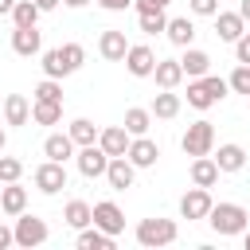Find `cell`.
I'll list each match as a JSON object with an SVG mask.
<instances>
[{"mask_svg":"<svg viewBox=\"0 0 250 250\" xmlns=\"http://www.w3.org/2000/svg\"><path fill=\"white\" fill-rule=\"evenodd\" d=\"M230 94V86H227V78H219V74H203V78H188V105L191 109H211V105H219L223 98Z\"/></svg>","mask_w":250,"mask_h":250,"instance_id":"6da1fadb","label":"cell"},{"mask_svg":"<svg viewBox=\"0 0 250 250\" xmlns=\"http://www.w3.org/2000/svg\"><path fill=\"white\" fill-rule=\"evenodd\" d=\"M207 223L215 227V234L230 238V234H242V230L250 227V211H246L242 203H211Z\"/></svg>","mask_w":250,"mask_h":250,"instance_id":"7a4b0ae2","label":"cell"},{"mask_svg":"<svg viewBox=\"0 0 250 250\" xmlns=\"http://www.w3.org/2000/svg\"><path fill=\"white\" fill-rule=\"evenodd\" d=\"M133 234L145 250H160V246H172L180 238V227H176V219H141Z\"/></svg>","mask_w":250,"mask_h":250,"instance_id":"3957f363","label":"cell"},{"mask_svg":"<svg viewBox=\"0 0 250 250\" xmlns=\"http://www.w3.org/2000/svg\"><path fill=\"white\" fill-rule=\"evenodd\" d=\"M12 234H16V246L35 250V246H43V242L51 238V227H47V219L20 211V215H16V227H12Z\"/></svg>","mask_w":250,"mask_h":250,"instance_id":"277c9868","label":"cell"},{"mask_svg":"<svg viewBox=\"0 0 250 250\" xmlns=\"http://www.w3.org/2000/svg\"><path fill=\"white\" fill-rule=\"evenodd\" d=\"M180 148H184L188 156H207V152H215V125H211L207 117L191 121V125L184 129V137H180Z\"/></svg>","mask_w":250,"mask_h":250,"instance_id":"5b68a950","label":"cell"},{"mask_svg":"<svg viewBox=\"0 0 250 250\" xmlns=\"http://www.w3.org/2000/svg\"><path fill=\"white\" fill-rule=\"evenodd\" d=\"M74 164H78V172H82L86 180H98V176H105V164H109V156H105V148L94 141V145H82V148H74Z\"/></svg>","mask_w":250,"mask_h":250,"instance_id":"8992f818","label":"cell"},{"mask_svg":"<svg viewBox=\"0 0 250 250\" xmlns=\"http://www.w3.org/2000/svg\"><path fill=\"white\" fill-rule=\"evenodd\" d=\"M31 180H35V188H39L43 195H59V191L66 188V164H59V160H43V164L31 172Z\"/></svg>","mask_w":250,"mask_h":250,"instance_id":"52a82bcc","label":"cell"},{"mask_svg":"<svg viewBox=\"0 0 250 250\" xmlns=\"http://www.w3.org/2000/svg\"><path fill=\"white\" fill-rule=\"evenodd\" d=\"M125 70L133 74V78H152V66H156V51L148 47V43H129V51H125Z\"/></svg>","mask_w":250,"mask_h":250,"instance_id":"ba28073f","label":"cell"},{"mask_svg":"<svg viewBox=\"0 0 250 250\" xmlns=\"http://www.w3.org/2000/svg\"><path fill=\"white\" fill-rule=\"evenodd\" d=\"M211 188H188L184 195H180V215L191 223V219H207V211H211Z\"/></svg>","mask_w":250,"mask_h":250,"instance_id":"9c48e42d","label":"cell"},{"mask_svg":"<svg viewBox=\"0 0 250 250\" xmlns=\"http://www.w3.org/2000/svg\"><path fill=\"white\" fill-rule=\"evenodd\" d=\"M125 156L133 160V168H156V160H160V145L145 133V137H133V141H129Z\"/></svg>","mask_w":250,"mask_h":250,"instance_id":"30bf717a","label":"cell"},{"mask_svg":"<svg viewBox=\"0 0 250 250\" xmlns=\"http://www.w3.org/2000/svg\"><path fill=\"white\" fill-rule=\"evenodd\" d=\"M94 227H102L105 234H121L125 230V211L113 203V199H102V203H94Z\"/></svg>","mask_w":250,"mask_h":250,"instance_id":"8fae6325","label":"cell"},{"mask_svg":"<svg viewBox=\"0 0 250 250\" xmlns=\"http://www.w3.org/2000/svg\"><path fill=\"white\" fill-rule=\"evenodd\" d=\"M133 180H137L133 160H129V156H109V164H105V184H109L113 191H125V188H133Z\"/></svg>","mask_w":250,"mask_h":250,"instance_id":"7c38bea8","label":"cell"},{"mask_svg":"<svg viewBox=\"0 0 250 250\" xmlns=\"http://www.w3.org/2000/svg\"><path fill=\"white\" fill-rule=\"evenodd\" d=\"M12 51L20 59H31L43 51V31L39 27H12Z\"/></svg>","mask_w":250,"mask_h":250,"instance_id":"4fadbf2b","label":"cell"},{"mask_svg":"<svg viewBox=\"0 0 250 250\" xmlns=\"http://www.w3.org/2000/svg\"><path fill=\"white\" fill-rule=\"evenodd\" d=\"M125 51H129V43H125V31H102L98 35V55L105 59V62H121L125 59Z\"/></svg>","mask_w":250,"mask_h":250,"instance_id":"5bb4252c","label":"cell"},{"mask_svg":"<svg viewBox=\"0 0 250 250\" xmlns=\"http://www.w3.org/2000/svg\"><path fill=\"white\" fill-rule=\"evenodd\" d=\"M74 141H70V133H47V141H43V156L47 160H59V164H66V160H74Z\"/></svg>","mask_w":250,"mask_h":250,"instance_id":"9a60e30c","label":"cell"},{"mask_svg":"<svg viewBox=\"0 0 250 250\" xmlns=\"http://www.w3.org/2000/svg\"><path fill=\"white\" fill-rule=\"evenodd\" d=\"M219 164H215V156L207 152V156H191V184L195 188H215L219 184Z\"/></svg>","mask_w":250,"mask_h":250,"instance_id":"2e32d148","label":"cell"},{"mask_svg":"<svg viewBox=\"0 0 250 250\" xmlns=\"http://www.w3.org/2000/svg\"><path fill=\"white\" fill-rule=\"evenodd\" d=\"M211 20H215V35H219L223 43H234V39L246 31V20H242L238 12H215Z\"/></svg>","mask_w":250,"mask_h":250,"instance_id":"e0dca14e","label":"cell"},{"mask_svg":"<svg viewBox=\"0 0 250 250\" xmlns=\"http://www.w3.org/2000/svg\"><path fill=\"white\" fill-rule=\"evenodd\" d=\"M152 78H156L160 90H176V86L184 82V66H180V59H156Z\"/></svg>","mask_w":250,"mask_h":250,"instance_id":"ac0fdd59","label":"cell"},{"mask_svg":"<svg viewBox=\"0 0 250 250\" xmlns=\"http://www.w3.org/2000/svg\"><path fill=\"white\" fill-rule=\"evenodd\" d=\"M129 133H125V125H105L102 133H98V145L105 148V156H125V148H129Z\"/></svg>","mask_w":250,"mask_h":250,"instance_id":"d6986e66","label":"cell"},{"mask_svg":"<svg viewBox=\"0 0 250 250\" xmlns=\"http://www.w3.org/2000/svg\"><path fill=\"white\" fill-rule=\"evenodd\" d=\"M0 211L4 215H20V211H27V188H20V180H12V184H4L0 188Z\"/></svg>","mask_w":250,"mask_h":250,"instance_id":"ffe728a7","label":"cell"},{"mask_svg":"<svg viewBox=\"0 0 250 250\" xmlns=\"http://www.w3.org/2000/svg\"><path fill=\"white\" fill-rule=\"evenodd\" d=\"M164 35H168V43H176V47H191V43H195V23H191L188 16H172V20L164 23Z\"/></svg>","mask_w":250,"mask_h":250,"instance_id":"44dd1931","label":"cell"},{"mask_svg":"<svg viewBox=\"0 0 250 250\" xmlns=\"http://www.w3.org/2000/svg\"><path fill=\"white\" fill-rule=\"evenodd\" d=\"M180 66H184V78H203V74L211 70V55L199 51V47H184Z\"/></svg>","mask_w":250,"mask_h":250,"instance_id":"7402d4cb","label":"cell"},{"mask_svg":"<svg viewBox=\"0 0 250 250\" xmlns=\"http://www.w3.org/2000/svg\"><path fill=\"white\" fill-rule=\"evenodd\" d=\"M0 113H4L8 125H27V121H31V102H27L23 94H8L4 105H0Z\"/></svg>","mask_w":250,"mask_h":250,"instance_id":"603a6c76","label":"cell"},{"mask_svg":"<svg viewBox=\"0 0 250 250\" xmlns=\"http://www.w3.org/2000/svg\"><path fill=\"white\" fill-rule=\"evenodd\" d=\"M215 156V164H219V172H242L246 168V148L242 145H219V152H211Z\"/></svg>","mask_w":250,"mask_h":250,"instance_id":"cb8c5ba5","label":"cell"},{"mask_svg":"<svg viewBox=\"0 0 250 250\" xmlns=\"http://www.w3.org/2000/svg\"><path fill=\"white\" fill-rule=\"evenodd\" d=\"M113 242H117V238H113V234H105V230H102V227H94V223H90V227H82V230H78V238H74V246H78V250H113Z\"/></svg>","mask_w":250,"mask_h":250,"instance_id":"d4e9b609","label":"cell"},{"mask_svg":"<svg viewBox=\"0 0 250 250\" xmlns=\"http://www.w3.org/2000/svg\"><path fill=\"white\" fill-rule=\"evenodd\" d=\"M180 105H184V98H180L176 90H160V94L152 98L148 113H152V117H160V121H172V117L180 113Z\"/></svg>","mask_w":250,"mask_h":250,"instance_id":"484cf974","label":"cell"},{"mask_svg":"<svg viewBox=\"0 0 250 250\" xmlns=\"http://www.w3.org/2000/svg\"><path fill=\"white\" fill-rule=\"evenodd\" d=\"M62 223H66V227H74V230H82V227H90V223H94V207H90L86 199H70V203L62 207Z\"/></svg>","mask_w":250,"mask_h":250,"instance_id":"4316f807","label":"cell"},{"mask_svg":"<svg viewBox=\"0 0 250 250\" xmlns=\"http://www.w3.org/2000/svg\"><path fill=\"white\" fill-rule=\"evenodd\" d=\"M121 125H125V133H129V137H145V133H148V125H152V113H148L145 105H129Z\"/></svg>","mask_w":250,"mask_h":250,"instance_id":"83f0119b","label":"cell"},{"mask_svg":"<svg viewBox=\"0 0 250 250\" xmlns=\"http://www.w3.org/2000/svg\"><path fill=\"white\" fill-rule=\"evenodd\" d=\"M31 121L35 125H59L62 121V102H35L31 98Z\"/></svg>","mask_w":250,"mask_h":250,"instance_id":"f1b7e54d","label":"cell"},{"mask_svg":"<svg viewBox=\"0 0 250 250\" xmlns=\"http://www.w3.org/2000/svg\"><path fill=\"white\" fill-rule=\"evenodd\" d=\"M66 133H70V141H74V145H78V148H82V145H94V141H98V133H102V129H98V125H94V121H90V117H74V121H70V129H66Z\"/></svg>","mask_w":250,"mask_h":250,"instance_id":"f546056e","label":"cell"},{"mask_svg":"<svg viewBox=\"0 0 250 250\" xmlns=\"http://www.w3.org/2000/svg\"><path fill=\"white\" fill-rule=\"evenodd\" d=\"M39 8H35V0H16V8H12V27H35L39 23Z\"/></svg>","mask_w":250,"mask_h":250,"instance_id":"4dcf8cb0","label":"cell"},{"mask_svg":"<svg viewBox=\"0 0 250 250\" xmlns=\"http://www.w3.org/2000/svg\"><path fill=\"white\" fill-rule=\"evenodd\" d=\"M59 59H62V70L74 74V70L86 62V47H82V43H62V47H59Z\"/></svg>","mask_w":250,"mask_h":250,"instance_id":"1f68e13d","label":"cell"},{"mask_svg":"<svg viewBox=\"0 0 250 250\" xmlns=\"http://www.w3.org/2000/svg\"><path fill=\"white\" fill-rule=\"evenodd\" d=\"M31 94H35V102H62V78H47L43 74V82Z\"/></svg>","mask_w":250,"mask_h":250,"instance_id":"d6a6232c","label":"cell"},{"mask_svg":"<svg viewBox=\"0 0 250 250\" xmlns=\"http://www.w3.org/2000/svg\"><path fill=\"white\" fill-rule=\"evenodd\" d=\"M164 23H168V16H164V12H137V27H141L145 35L164 31Z\"/></svg>","mask_w":250,"mask_h":250,"instance_id":"836d02e7","label":"cell"},{"mask_svg":"<svg viewBox=\"0 0 250 250\" xmlns=\"http://www.w3.org/2000/svg\"><path fill=\"white\" fill-rule=\"evenodd\" d=\"M227 86H230L234 94H246V98H250V62H238V66L230 70Z\"/></svg>","mask_w":250,"mask_h":250,"instance_id":"e575fe53","label":"cell"},{"mask_svg":"<svg viewBox=\"0 0 250 250\" xmlns=\"http://www.w3.org/2000/svg\"><path fill=\"white\" fill-rule=\"evenodd\" d=\"M20 176H23V160L0 152V184H12V180H20Z\"/></svg>","mask_w":250,"mask_h":250,"instance_id":"d590c367","label":"cell"},{"mask_svg":"<svg viewBox=\"0 0 250 250\" xmlns=\"http://www.w3.org/2000/svg\"><path fill=\"white\" fill-rule=\"evenodd\" d=\"M191 16H215L219 12V0H188Z\"/></svg>","mask_w":250,"mask_h":250,"instance_id":"8d00e7d4","label":"cell"},{"mask_svg":"<svg viewBox=\"0 0 250 250\" xmlns=\"http://www.w3.org/2000/svg\"><path fill=\"white\" fill-rule=\"evenodd\" d=\"M234 59H238V62H250V31H242V35L234 39Z\"/></svg>","mask_w":250,"mask_h":250,"instance_id":"74e56055","label":"cell"},{"mask_svg":"<svg viewBox=\"0 0 250 250\" xmlns=\"http://www.w3.org/2000/svg\"><path fill=\"white\" fill-rule=\"evenodd\" d=\"M168 4H172V0H133L137 12H164Z\"/></svg>","mask_w":250,"mask_h":250,"instance_id":"f35d334b","label":"cell"},{"mask_svg":"<svg viewBox=\"0 0 250 250\" xmlns=\"http://www.w3.org/2000/svg\"><path fill=\"white\" fill-rule=\"evenodd\" d=\"M98 8H105V12H125V8H133V0H98Z\"/></svg>","mask_w":250,"mask_h":250,"instance_id":"ab89813d","label":"cell"},{"mask_svg":"<svg viewBox=\"0 0 250 250\" xmlns=\"http://www.w3.org/2000/svg\"><path fill=\"white\" fill-rule=\"evenodd\" d=\"M8 246H16V234H12L8 223H0V250H8Z\"/></svg>","mask_w":250,"mask_h":250,"instance_id":"60d3db41","label":"cell"},{"mask_svg":"<svg viewBox=\"0 0 250 250\" xmlns=\"http://www.w3.org/2000/svg\"><path fill=\"white\" fill-rule=\"evenodd\" d=\"M59 4H62V0H35V8H39V12H55Z\"/></svg>","mask_w":250,"mask_h":250,"instance_id":"b9f144b4","label":"cell"},{"mask_svg":"<svg viewBox=\"0 0 250 250\" xmlns=\"http://www.w3.org/2000/svg\"><path fill=\"white\" fill-rule=\"evenodd\" d=\"M238 16H242V20L250 23V0H238Z\"/></svg>","mask_w":250,"mask_h":250,"instance_id":"7bdbcfd3","label":"cell"},{"mask_svg":"<svg viewBox=\"0 0 250 250\" xmlns=\"http://www.w3.org/2000/svg\"><path fill=\"white\" fill-rule=\"evenodd\" d=\"M12 8H16V0H0V16H12Z\"/></svg>","mask_w":250,"mask_h":250,"instance_id":"ee69618b","label":"cell"},{"mask_svg":"<svg viewBox=\"0 0 250 250\" xmlns=\"http://www.w3.org/2000/svg\"><path fill=\"white\" fill-rule=\"evenodd\" d=\"M62 4H66V8H86L90 0H62Z\"/></svg>","mask_w":250,"mask_h":250,"instance_id":"f6af8a7d","label":"cell"},{"mask_svg":"<svg viewBox=\"0 0 250 250\" xmlns=\"http://www.w3.org/2000/svg\"><path fill=\"white\" fill-rule=\"evenodd\" d=\"M4 148H8V133L0 129V152H4Z\"/></svg>","mask_w":250,"mask_h":250,"instance_id":"bcb514c9","label":"cell"},{"mask_svg":"<svg viewBox=\"0 0 250 250\" xmlns=\"http://www.w3.org/2000/svg\"><path fill=\"white\" fill-rule=\"evenodd\" d=\"M242 242H246V250H250V227H246V230H242Z\"/></svg>","mask_w":250,"mask_h":250,"instance_id":"7dc6e473","label":"cell"}]
</instances>
